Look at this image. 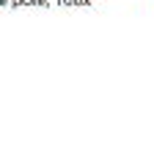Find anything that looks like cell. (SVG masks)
Here are the masks:
<instances>
[]
</instances>
